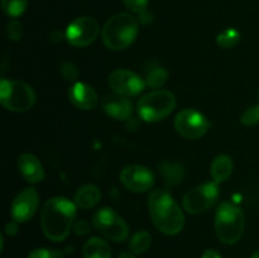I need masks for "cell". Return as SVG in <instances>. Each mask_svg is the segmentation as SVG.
Returning a JSON list of instances; mask_svg holds the SVG:
<instances>
[{
	"instance_id": "cell-7",
	"label": "cell",
	"mask_w": 259,
	"mask_h": 258,
	"mask_svg": "<svg viewBox=\"0 0 259 258\" xmlns=\"http://www.w3.org/2000/svg\"><path fill=\"white\" fill-rule=\"evenodd\" d=\"M93 223L96 229L113 242H124L129 235L125 220L110 207H101L94 214Z\"/></svg>"
},
{
	"instance_id": "cell-23",
	"label": "cell",
	"mask_w": 259,
	"mask_h": 258,
	"mask_svg": "<svg viewBox=\"0 0 259 258\" xmlns=\"http://www.w3.org/2000/svg\"><path fill=\"white\" fill-rule=\"evenodd\" d=\"M28 0H2L3 12L12 18H18L25 12Z\"/></svg>"
},
{
	"instance_id": "cell-17",
	"label": "cell",
	"mask_w": 259,
	"mask_h": 258,
	"mask_svg": "<svg viewBox=\"0 0 259 258\" xmlns=\"http://www.w3.org/2000/svg\"><path fill=\"white\" fill-rule=\"evenodd\" d=\"M101 199V191L96 185L89 184L83 185L82 187L77 190L75 195V204L77 207L83 210L91 209L99 204Z\"/></svg>"
},
{
	"instance_id": "cell-26",
	"label": "cell",
	"mask_w": 259,
	"mask_h": 258,
	"mask_svg": "<svg viewBox=\"0 0 259 258\" xmlns=\"http://www.w3.org/2000/svg\"><path fill=\"white\" fill-rule=\"evenodd\" d=\"M28 258H65L62 252L55 249H47V248H38L32 250Z\"/></svg>"
},
{
	"instance_id": "cell-13",
	"label": "cell",
	"mask_w": 259,
	"mask_h": 258,
	"mask_svg": "<svg viewBox=\"0 0 259 258\" xmlns=\"http://www.w3.org/2000/svg\"><path fill=\"white\" fill-rule=\"evenodd\" d=\"M39 205V196L37 190L33 187L23 190L17 195L10 206V212L14 222L25 223L34 217Z\"/></svg>"
},
{
	"instance_id": "cell-22",
	"label": "cell",
	"mask_w": 259,
	"mask_h": 258,
	"mask_svg": "<svg viewBox=\"0 0 259 258\" xmlns=\"http://www.w3.org/2000/svg\"><path fill=\"white\" fill-rule=\"evenodd\" d=\"M168 80V72L163 67H154L147 73L146 83L149 88L159 89L164 85Z\"/></svg>"
},
{
	"instance_id": "cell-10",
	"label": "cell",
	"mask_w": 259,
	"mask_h": 258,
	"mask_svg": "<svg viewBox=\"0 0 259 258\" xmlns=\"http://www.w3.org/2000/svg\"><path fill=\"white\" fill-rule=\"evenodd\" d=\"M100 33L99 23L91 17H80L68 24L66 39L73 47H88L98 38Z\"/></svg>"
},
{
	"instance_id": "cell-18",
	"label": "cell",
	"mask_w": 259,
	"mask_h": 258,
	"mask_svg": "<svg viewBox=\"0 0 259 258\" xmlns=\"http://www.w3.org/2000/svg\"><path fill=\"white\" fill-rule=\"evenodd\" d=\"M233 168H234V163L233 159L230 158L228 154H219L217 158L212 161L211 168V177L217 184H222L225 182L233 174Z\"/></svg>"
},
{
	"instance_id": "cell-4",
	"label": "cell",
	"mask_w": 259,
	"mask_h": 258,
	"mask_svg": "<svg viewBox=\"0 0 259 258\" xmlns=\"http://www.w3.org/2000/svg\"><path fill=\"white\" fill-rule=\"evenodd\" d=\"M245 218L242 210L232 202L224 201L215 214V233L224 244H235L244 233Z\"/></svg>"
},
{
	"instance_id": "cell-20",
	"label": "cell",
	"mask_w": 259,
	"mask_h": 258,
	"mask_svg": "<svg viewBox=\"0 0 259 258\" xmlns=\"http://www.w3.org/2000/svg\"><path fill=\"white\" fill-rule=\"evenodd\" d=\"M159 172L167 186H176L185 177V168L177 162H163L159 164Z\"/></svg>"
},
{
	"instance_id": "cell-28",
	"label": "cell",
	"mask_w": 259,
	"mask_h": 258,
	"mask_svg": "<svg viewBox=\"0 0 259 258\" xmlns=\"http://www.w3.org/2000/svg\"><path fill=\"white\" fill-rule=\"evenodd\" d=\"M149 0H123L124 5L128 8L131 12L137 14H144L148 7Z\"/></svg>"
},
{
	"instance_id": "cell-19",
	"label": "cell",
	"mask_w": 259,
	"mask_h": 258,
	"mask_svg": "<svg viewBox=\"0 0 259 258\" xmlns=\"http://www.w3.org/2000/svg\"><path fill=\"white\" fill-rule=\"evenodd\" d=\"M83 258H111V248L106 240L93 237L83 244Z\"/></svg>"
},
{
	"instance_id": "cell-25",
	"label": "cell",
	"mask_w": 259,
	"mask_h": 258,
	"mask_svg": "<svg viewBox=\"0 0 259 258\" xmlns=\"http://www.w3.org/2000/svg\"><path fill=\"white\" fill-rule=\"evenodd\" d=\"M240 121L244 125H255V124L259 123V104L254 106H250L247 110L243 113L242 118H240Z\"/></svg>"
},
{
	"instance_id": "cell-31",
	"label": "cell",
	"mask_w": 259,
	"mask_h": 258,
	"mask_svg": "<svg viewBox=\"0 0 259 258\" xmlns=\"http://www.w3.org/2000/svg\"><path fill=\"white\" fill-rule=\"evenodd\" d=\"M17 224H18L17 222L8 223L7 227H5V230H7V234H9V235L17 234V232H18V225Z\"/></svg>"
},
{
	"instance_id": "cell-14",
	"label": "cell",
	"mask_w": 259,
	"mask_h": 258,
	"mask_svg": "<svg viewBox=\"0 0 259 258\" xmlns=\"http://www.w3.org/2000/svg\"><path fill=\"white\" fill-rule=\"evenodd\" d=\"M104 111L116 120H126L133 113V104L126 96L119 94H108L101 101Z\"/></svg>"
},
{
	"instance_id": "cell-12",
	"label": "cell",
	"mask_w": 259,
	"mask_h": 258,
	"mask_svg": "<svg viewBox=\"0 0 259 258\" xmlns=\"http://www.w3.org/2000/svg\"><path fill=\"white\" fill-rule=\"evenodd\" d=\"M120 182L132 192H146L154 185V175L141 164H129L120 172Z\"/></svg>"
},
{
	"instance_id": "cell-9",
	"label": "cell",
	"mask_w": 259,
	"mask_h": 258,
	"mask_svg": "<svg viewBox=\"0 0 259 258\" xmlns=\"http://www.w3.org/2000/svg\"><path fill=\"white\" fill-rule=\"evenodd\" d=\"M210 123L204 114L195 109H184L175 116L177 133L186 139H199L209 131Z\"/></svg>"
},
{
	"instance_id": "cell-24",
	"label": "cell",
	"mask_w": 259,
	"mask_h": 258,
	"mask_svg": "<svg viewBox=\"0 0 259 258\" xmlns=\"http://www.w3.org/2000/svg\"><path fill=\"white\" fill-rule=\"evenodd\" d=\"M240 40V34L234 28H228L219 33L217 37V43L220 48H233Z\"/></svg>"
},
{
	"instance_id": "cell-32",
	"label": "cell",
	"mask_w": 259,
	"mask_h": 258,
	"mask_svg": "<svg viewBox=\"0 0 259 258\" xmlns=\"http://www.w3.org/2000/svg\"><path fill=\"white\" fill-rule=\"evenodd\" d=\"M201 258H222V257H220V254L217 252V250L207 249L205 250V253L202 254Z\"/></svg>"
},
{
	"instance_id": "cell-11",
	"label": "cell",
	"mask_w": 259,
	"mask_h": 258,
	"mask_svg": "<svg viewBox=\"0 0 259 258\" xmlns=\"http://www.w3.org/2000/svg\"><path fill=\"white\" fill-rule=\"evenodd\" d=\"M109 85L115 94L123 96H137L146 88V81L136 72L125 68H118L109 76Z\"/></svg>"
},
{
	"instance_id": "cell-33",
	"label": "cell",
	"mask_w": 259,
	"mask_h": 258,
	"mask_svg": "<svg viewBox=\"0 0 259 258\" xmlns=\"http://www.w3.org/2000/svg\"><path fill=\"white\" fill-rule=\"evenodd\" d=\"M118 258H136L132 253H121Z\"/></svg>"
},
{
	"instance_id": "cell-15",
	"label": "cell",
	"mask_w": 259,
	"mask_h": 258,
	"mask_svg": "<svg viewBox=\"0 0 259 258\" xmlns=\"http://www.w3.org/2000/svg\"><path fill=\"white\" fill-rule=\"evenodd\" d=\"M68 99L71 103L82 110H93L98 106L99 98L93 86L83 82H76L68 90Z\"/></svg>"
},
{
	"instance_id": "cell-34",
	"label": "cell",
	"mask_w": 259,
	"mask_h": 258,
	"mask_svg": "<svg viewBox=\"0 0 259 258\" xmlns=\"http://www.w3.org/2000/svg\"><path fill=\"white\" fill-rule=\"evenodd\" d=\"M250 258H259V250H257V252L253 253V254L250 255Z\"/></svg>"
},
{
	"instance_id": "cell-29",
	"label": "cell",
	"mask_w": 259,
	"mask_h": 258,
	"mask_svg": "<svg viewBox=\"0 0 259 258\" xmlns=\"http://www.w3.org/2000/svg\"><path fill=\"white\" fill-rule=\"evenodd\" d=\"M7 34L12 40H19L23 37V25L18 20H12L7 27Z\"/></svg>"
},
{
	"instance_id": "cell-27",
	"label": "cell",
	"mask_w": 259,
	"mask_h": 258,
	"mask_svg": "<svg viewBox=\"0 0 259 258\" xmlns=\"http://www.w3.org/2000/svg\"><path fill=\"white\" fill-rule=\"evenodd\" d=\"M61 75L67 81H75L80 75V72H78V68L72 62L66 61L61 65Z\"/></svg>"
},
{
	"instance_id": "cell-30",
	"label": "cell",
	"mask_w": 259,
	"mask_h": 258,
	"mask_svg": "<svg viewBox=\"0 0 259 258\" xmlns=\"http://www.w3.org/2000/svg\"><path fill=\"white\" fill-rule=\"evenodd\" d=\"M75 232L77 233V234H86V233L90 232V225H89L88 222H85V220H82V222L77 223V224L75 225Z\"/></svg>"
},
{
	"instance_id": "cell-21",
	"label": "cell",
	"mask_w": 259,
	"mask_h": 258,
	"mask_svg": "<svg viewBox=\"0 0 259 258\" xmlns=\"http://www.w3.org/2000/svg\"><path fill=\"white\" fill-rule=\"evenodd\" d=\"M152 244V237L147 230H139L134 233L129 242V249L133 254H143Z\"/></svg>"
},
{
	"instance_id": "cell-2",
	"label": "cell",
	"mask_w": 259,
	"mask_h": 258,
	"mask_svg": "<svg viewBox=\"0 0 259 258\" xmlns=\"http://www.w3.org/2000/svg\"><path fill=\"white\" fill-rule=\"evenodd\" d=\"M148 210L154 227L163 234L176 235L184 229V211L166 190L156 189L149 194Z\"/></svg>"
},
{
	"instance_id": "cell-8",
	"label": "cell",
	"mask_w": 259,
	"mask_h": 258,
	"mask_svg": "<svg viewBox=\"0 0 259 258\" xmlns=\"http://www.w3.org/2000/svg\"><path fill=\"white\" fill-rule=\"evenodd\" d=\"M219 184L215 181L205 182L185 194L182 205L190 214H201L212 207L219 199Z\"/></svg>"
},
{
	"instance_id": "cell-5",
	"label": "cell",
	"mask_w": 259,
	"mask_h": 258,
	"mask_svg": "<svg viewBox=\"0 0 259 258\" xmlns=\"http://www.w3.org/2000/svg\"><path fill=\"white\" fill-rule=\"evenodd\" d=\"M176 108V98L168 90H154L138 101L137 110L147 123H157L166 119Z\"/></svg>"
},
{
	"instance_id": "cell-3",
	"label": "cell",
	"mask_w": 259,
	"mask_h": 258,
	"mask_svg": "<svg viewBox=\"0 0 259 258\" xmlns=\"http://www.w3.org/2000/svg\"><path fill=\"white\" fill-rule=\"evenodd\" d=\"M138 22L128 13H118L109 18L101 32L103 42L109 50L123 51L136 40Z\"/></svg>"
},
{
	"instance_id": "cell-1",
	"label": "cell",
	"mask_w": 259,
	"mask_h": 258,
	"mask_svg": "<svg viewBox=\"0 0 259 258\" xmlns=\"http://www.w3.org/2000/svg\"><path fill=\"white\" fill-rule=\"evenodd\" d=\"M76 217V204L67 197L48 200L40 212V225L46 237L52 242H62L70 234Z\"/></svg>"
},
{
	"instance_id": "cell-16",
	"label": "cell",
	"mask_w": 259,
	"mask_h": 258,
	"mask_svg": "<svg viewBox=\"0 0 259 258\" xmlns=\"http://www.w3.org/2000/svg\"><path fill=\"white\" fill-rule=\"evenodd\" d=\"M18 169L25 181L37 184L45 179V169L39 159L32 153H23L18 158Z\"/></svg>"
},
{
	"instance_id": "cell-6",
	"label": "cell",
	"mask_w": 259,
	"mask_h": 258,
	"mask_svg": "<svg viewBox=\"0 0 259 258\" xmlns=\"http://www.w3.org/2000/svg\"><path fill=\"white\" fill-rule=\"evenodd\" d=\"M0 103L8 110L23 113L33 108L35 103V93L32 86L23 81L2 78Z\"/></svg>"
}]
</instances>
